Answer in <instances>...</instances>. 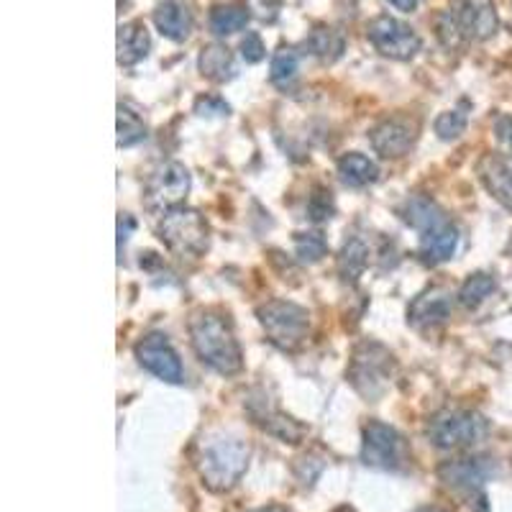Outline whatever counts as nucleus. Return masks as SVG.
Listing matches in <instances>:
<instances>
[{
	"instance_id": "1",
	"label": "nucleus",
	"mask_w": 512,
	"mask_h": 512,
	"mask_svg": "<svg viewBox=\"0 0 512 512\" xmlns=\"http://www.w3.org/2000/svg\"><path fill=\"white\" fill-rule=\"evenodd\" d=\"M190 338L192 349L205 367L226 377L241 372L244 356L226 315L218 310H198L190 318Z\"/></svg>"
},
{
	"instance_id": "2",
	"label": "nucleus",
	"mask_w": 512,
	"mask_h": 512,
	"mask_svg": "<svg viewBox=\"0 0 512 512\" xmlns=\"http://www.w3.org/2000/svg\"><path fill=\"white\" fill-rule=\"evenodd\" d=\"M251 459L249 443L241 438H210L198 456V472L210 492H228L241 482Z\"/></svg>"
},
{
	"instance_id": "3",
	"label": "nucleus",
	"mask_w": 512,
	"mask_h": 512,
	"mask_svg": "<svg viewBox=\"0 0 512 512\" xmlns=\"http://www.w3.org/2000/svg\"><path fill=\"white\" fill-rule=\"evenodd\" d=\"M489 436V420L477 410L446 408L428 423V438L441 451H461L482 443Z\"/></svg>"
},
{
	"instance_id": "4",
	"label": "nucleus",
	"mask_w": 512,
	"mask_h": 512,
	"mask_svg": "<svg viewBox=\"0 0 512 512\" xmlns=\"http://www.w3.org/2000/svg\"><path fill=\"white\" fill-rule=\"evenodd\" d=\"M395 374V356L384 349L382 344H361L354 351L349 367V379L354 384V390L359 392L364 400L377 402L384 395V390L390 387V379Z\"/></svg>"
},
{
	"instance_id": "5",
	"label": "nucleus",
	"mask_w": 512,
	"mask_h": 512,
	"mask_svg": "<svg viewBox=\"0 0 512 512\" xmlns=\"http://www.w3.org/2000/svg\"><path fill=\"white\" fill-rule=\"evenodd\" d=\"M159 239L164 241L169 251L177 256H190L198 259L205 254L210 241L208 221L192 208H175L167 210L159 223Z\"/></svg>"
},
{
	"instance_id": "6",
	"label": "nucleus",
	"mask_w": 512,
	"mask_h": 512,
	"mask_svg": "<svg viewBox=\"0 0 512 512\" xmlns=\"http://www.w3.org/2000/svg\"><path fill=\"white\" fill-rule=\"evenodd\" d=\"M256 318L267 331L269 341L285 351H295L297 346H303L310 333L308 310L295 303H287V300H269L256 310Z\"/></svg>"
},
{
	"instance_id": "7",
	"label": "nucleus",
	"mask_w": 512,
	"mask_h": 512,
	"mask_svg": "<svg viewBox=\"0 0 512 512\" xmlns=\"http://www.w3.org/2000/svg\"><path fill=\"white\" fill-rule=\"evenodd\" d=\"M361 461L382 472H400L410 461V448L405 438L387 423L369 420L364 425V443H361Z\"/></svg>"
},
{
	"instance_id": "8",
	"label": "nucleus",
	"mask_w": 512,
	"mask_h": 512,
	"mask_svg": "<svg viewBox=\"0 0 512 512\" xmlns=\"http://www.w3.org/2000/svg\"><path fill=\"white\" fill-rule=\"evenodd\" d=\"M367 39L382 57L397 59V62H408L423 47V39L413 26H408L400 18L377 16L367 24Z\"/></svg>"
},
{
	"instance_id": "9",
	"label": "nucleus",
	"mask_w": 512,
	"mask_h": 512,
	"mask_svg": "<svg viewBox=\"0 0 512 512\" xmlns=\"http://www.w3.org/2000/svg\"><path fill=\"white\" fill-rule=\"evenodd\" d=\"M190 172L185 164L167 162L149 177L146 185V208L149 210H175L190 192Z\"/></svg>"
},
{
	"instance_id": "10",
	"label": "nucleus",
	"mask_w": 512,
	"mask_h": 512,
	"mask_svg": "<svg viewBox=\"0 0 512 512\" xmlns=\"http://www.w3.org/2000/svg\"><path fill=\"white\" fill-rule=\"evenodd\" d=\"M136 359L141 367L154 377L164 379L169 384H180L185 372H182V361L177 356L175 346L169 344L164 333H149L136 344Z\"/></svg>"
},
{
	"instance_id": "11",
	"label": "nucleus",
	"mask_w": 512,
	"mask_h": 512,
	"mask_svg": "<svg viewBox=\"0 0 512 512\" xmlns=\"http://www.w3.org/2000/svg\"><path fill=\"white\" fill-rule=\"evenodd\" d=\"M495 474V464L484 456H461V459L443 461L438 469V479L448 489H459L469 497L484 495L482 484Z\"/></svg>"
},
{
	"instance_id": "12",
	"label": "nucleus",
	"mask_w": 512,
	"mask_h": 512,
	"mask_svg": "<svg viewBox=\"0 0 512 512\" xmlns=\"http://www.w3.org/2000/svg\"><path fill=\"white\" fill-rule=\"evenodd\" d=\"M418 121L410 116H392L384 118L382 123L369 131V141H372L374 152L382 154L384 159H400L410 152L418 139Z\"/></svg>"
},
{
	"instance_id": "13",
	"label": "nucleus",
	"mask_w": 512,
	"mask_h": 512,
	"mask_svg": "<svg viewBox=\"0 0 512 512\" xmlns=\"http://www.w3.org/2000/svg\"><path fill=\"white\" fill-rule=\"evenodd\" d=\"M454 13L466 41H487L500 29L495 0H456Z\"/></svg>"
},
{
	"instance_id": "14",
	"label": "nucleus",
	"mask_w": 512,
	"mask_h": 512,
	"mask_svg": "<svg viewBox=\"0 0 512 512\" xmlns=\"http://www.w3.org/2000/svg\"><path fill=\"white\" fill-rule=\"evenodd\" d=\"M451 310H454V295L443 287H433L415 297L408 310V323L415 328L441 326L451 318Z\"/></svg>"
},
{
	"instance_id": "15",
	"label": "nucleus",
	"mask_w": 512,
	"mask_h": 512,
	"mask_svg": "<svg viewBox=\"0 0 512 512\" xmlns=\"http://www.w3.org/2000/svg\"><path fill=\"white\" fill-rule=\"evenodd\" d=\"M246 408H249V415L254 418V423L259 425V428H264L269 436L280 438V441L285 443L303 441L305 436L303 425H297L295 420L287 418L285 413H280V410L274 408L272 402L267 400V397H262V400H249Z\"/></svg>"
},
{
	"instance_id": "16",
	"label": "nucleus",
	"mask_w": 512,
	"mask_h": 512,
	"mask_svg": "<svg viewBox=\"0 0 512 512\" xmlns=\"http://www.w3.org/2000/svg\"><path fill=\"white\" fill-rule=\"evenodd\" d=\"M479 177L495 200L512 208V157L510 154H487L479 162Z\"/></svg>"
},
{
	"instance_id": "17",
	"label": "nucleus",
	"mask_w": 512,
	"mask_h": 512,
	"mask_svg": "<svg viewBox=\"0 0 512 512\" xmlns=\"http://www.w3.org/2000/svg\"><path fill=\"white\" fill-rule=\"evenodd\" d=\"M154 24H157L159 34L167 36L175 44H182V41L190 39L195 21H192V13L187 11L185 3H180V0H164V3L154 8Z\"/></svg>"
},
{
	"instance_id": "18",
	"label": "nucleus",
	"mask_w": 512,
	"mask_h": 512,
	"mask_svg": "<svg viewBox=\"0 0 512 512\" xmlns=\"http://www.w3.org/2000/svg\"><path fill=\"white\" fill-rule=\"evenodd\" d=\"M116 49L121 67H134L141 59L149 57L152 36H149V29H146L144 21H128V24L118 26Z\"/></svg>"
},
{
	"instance_id": "19",
	"label": "nucleus",
	"mask_w": 512,
	"mask_h": 512,
	"mask_svg": "<svg viewBox=\"0 0 512 512\" xmlns=\"http://www.w3.org/2000/svg\"><path fill=\"white\" fill-rule=\"evenodd\" d=\"M456 246H459V231L451 221L441 223L431 231H423L420 236V256L425 264L448 262L456 254Z\"/></svg>"
},
{
	"instance_id": "20",
	"label": "nucleus",
	"mask_w": 512,
	"mask_h": 512,
	"mask_svg": "<svg viewBox=\"0 0 512 512\" xmlns=\"http://www.w3.org/2000/svg\"><path fill=\"white\" fill-rule=\"evenodd\" d=\"M251 21V11L244 0H231V3H221V6H213L210 11V31L216 36H233L244 31Z\"/></svg>"
},
{
	"instance_id": "21",
	"label": "nucleus",
	"mask_w": 512,
	"mask_h": 512,
	"mask_svg": "<svg viewBox=\"0 0 512 512\" xmlns=\"http://www.w3.org/2000/svg\"><path fill=\"white\" fill-rule=\"evenodd\" d=\"M198 70L213 82H228L236 77V59L226 44H208L198 57Z\"/></svg>"
},
{
	"instance_id": "22",
	"label": "nucleus",
	"mask_w": 512,
	"mask_h": 512,
	"mask_svg": "<svg viewBox=\"0 0 512 512\" xmlns=\"http://www.w3.org/2000/svg\"><path fill=\"white\" fill-rule=\"evenodd\" d=\"M402 218H405L408 226H413L415 231L420 233L431 231V228L441 226V223L448 221L446 213H443L433 200L420 198V195H415V198H410L408 203L402 205Z\"/></svg>"
},
{
	"instance_id": "23",
	"label": "nucleus",
	"mask_w": 512,
	"mask_h": 512,
	"mask_svg": "<svg viewBox=\"0 0 512 512\" xmlns=\"http://www.w3.org/2000/svg\"><path fill=\"white\" fill-rule=\"evenodd\" d=\"M369 264V244L361 236H351L346 239L344 249L338 254V274H341V280L351 282L354 285L359 280L364 269Z\"/></svg>"
},
{
	"instance_id": "24",
	"label": "nucleus",
	"mask_w": 512,
	"mask_h": 512,
	"mask_svg": "<svg viewBox=\"0 0 512 512\" xmlns=\"http://www.w3.org/2000/svg\"><path fill=\"white\" fill-rule=\"evenodd\" d=\"M338 175L349 187H367L379 177V167L369 157L354 152L338 159Z\"/></svg>"
},
{
	"instance_id": "25",
	"label": "nucleus",
	"mask_w": 512,
	"mask_h": 512,
	"mask_svg": "<svg viewBox=\"0 0 512 512\" xmlns=\"http://www.w3.org/2000/svg\"><path fill=\"white\" fill-rule=\"evenodd\" d=\"M495 290H497V280L492 277V274L487 272L469 274L459 290V303L464 305L466 310H477L479 305L487 303Z\"/></svg>"
},
{
	"instance_id": "26",
	"label": "nucleus",
	"mask_w": 512,
	"mask_h": 512,
	"mask_svg": "<svg viewBox=\"0 0 512 512\" xmlns=\"http://www.w3.org/2000/svg\"><path fill=\"white\" fill-rule=\"evenodd\" d=\"M308 49H310V54H313V57L323 59V62H336V59L344 54L346 44H344V36L338 34L336 29H328V26H318V29L310 31Z\"/></svg>"
},
{
	"instance_id": "27",
	"label": "nucleus",
	"mask_w": 512,
	"mask_h": 512,
	"mask_svg": "<svg viewBox=\"0 0 512 512\" xmlns=\"http://www.w3.org/2000/svg\"><path fill=\"white\" fill-rule=\"evenodd\" d=\"M297 72H300V57H297L295 49H277L272 57V64H269V80H272V85H277L280 90H287L297 80Z\"/></svg>"
},
{
	"instance_id": "28",
	"label": "nucleus",
	"mask_w": 512,
	"mask_h": 512,
	"mask_svg": "<svg viewBox=\"0 0 512 512\" xmlns=\"http://www.w3.org/2000/svg\"><path fill=\"white\" fill-rule=\"evenodd\" d=\"M146 139V123L134 108H128L126 103L118 105V146H134Z\"/></svg>"
},
{
	"instance_id": "29",
	"label": "nucleus",
	"mask_w": 512,
	"mask_h": 512,
	"mask_svg": "<svg viewBox=\"0 0 512 512\" xmlns=\"http://www.w3.org/2000/svg\"><path fill=\"white\" fill-rule=\"evenodd\" d=\"M295 254L300 262L318 264L328 254V241L318 231L295 233Z\"/></svg>"
},
{
	"instance_id": "30",
	"label": "nucleus",
	"mask_w": 512,
	"mask_h": 512,
	"mask_svg": "<svg viewBox=\"0 0 512 512\" xmlns=\"http://www.w3.org/2000/svg\"><path fill=\"white\" fill-rule=\"evenodd\" d=\"M436 36L446 49H459L466 41L464 31H461L459 18L454 11H443L436 18Z\"/></svg>"
},
{
	"instance_id": "31",
	"label": "nucleus",
	"mask_w": 512,
	"mask_h": 512,
	"mask_svg": "<svg viewBox=\"0 0 512 512\" xmlns=\"http://www.w3.org/2000/svg\"><path fill=\"white\" fill-rule=\"evenodd\" d=\"M466 123H469V118H466L464 111H446L436 118L433 128H436L438 139L454 141L464 134Z\"/></svg>"
},
{
	"instance_id": "32",
	"label": "nucleus",
	"mask_w": 512,
	"mask_h": 512,
	"mask_svg": "<svg viewBox=\"0 0 512 512\" xmlns=\"http://www.w3.org/2000/svg\"><path fill=\"white\" fill-rule=\"evenodd\" d=\"M333 195L328 187H315L313 195L308 198V218L315 223H323V221H331L333 218Z\"/></svg>"
},
{
	"instance_id": "33",
	"label": "nucleus",
	"mask_w": 512,
	"mask_h": 512,
	"mask_svg": "<svg viewBox=\"0 0 512 512\" xmlns=\"http://www.w3.org/2000/svg\"><path fill=\"white\" fill-rule=\"evenodd\" d=\"M241 57L246 59L249 64H256L262 62L264 57H267V49H264V41L262 36L256 34V31H246V36L241 39Z\"/></svg>"
},
{
	"instance_id": "34",
	"label": "nucleus",
	"mask_w": 512,
	"mask_h": 512,
	"mask_svg": "<svg viewBox=\"0 0 512 512\" xmlns=\"http://www.w3.org/2000/svg\"><path fill=\"white\" fill-rule=\"evenodd\" d=\"M195 113H198V116H205V118L228 116V113H231V108H228L226 100L216 98V95H200V98L195 100Z\"/></svg>"
},
{
	"instance_id": "35",
	"label": "nucleus",
	"mask_w": 512,
	"mask_h": 512,
	"mask_svg": "<svg viewBox=\"0 0 512 512\" xmlns=\"http://www.w3.org/2000/svg\"><path fill=\"white\" fill-rule=\"evenodd\" d=\"M495 134L500 144L505 146V152L512 157V116H500L495 121Z\"/></svg>"
},
{
	"instance_id": "36",
	"label": "nucleus",
	"mask_w": 512,
	"mask_h": 512,
	"mask_svg": "<svg viewBox=\"0 0 512 512\" xmlns=\"http://www.w3.org/2000/svg\"><path fill=\"white\" fill-rule=\"evenodd\" d=\"M134 218L131 216H121L118 218V246H123L128 241V233L134 231Z\"/></svg>"
},
{
	"instance_id": "37",
	"label": "nucleus",
	"mask_w": 512,
	"mask_h": 512,
	"mask_svg": "<svg viewBox=\"0 0 512 512\" xmlns=\"http://www.w3.org/2000/svg\"><path fill=\"white\" fill-rule=\"evenodd\" d=\"M395 11H402V13H413L415 8H418L420 0H387Z\"/></svg>"
},
{
	"instance_id": "38",
	"label": "nucleus",
	"mask_w": 512,
	"mask_h": 512,
	"mask_svg": "<svg viewBox=\"0 0 512 512\" xmlns=\"http://www.w3.org/2000/svg\"><path fill=\"white\" fill-rule=\"evenodd\" d=\"M254 512H290V510L282 505H269V507H259V510H254Z\"/></svg>"
},
{
	"instance_id": "39",
	"label": "nucleus",
	"mask_w": 512,
	"mask_h": 512,
	"mask_svg": "<svg viewBox=\"0 0 512 512\" xmlns=\"http://www.w3.org/2000/svg\"><path fill=\"white\" fill-rule=\"evenodd\" d=\"M418 512H443V510H438V507H423V510H418Z\"/></svg>"
},
{
	"instance_id": "40",
	"label": "nucleus",
	"mask_w": 512,
	"mask_h": 512,
	"mask_svg": "<svg viewBox=\"0 0 512 512\" xmlns=\"http://www.w3.org/2000/svg\"><path fill=\"white\" fill-rule=\"evenodd\" d=\"M336 512H354V510H351V507H338Z\"/></svg>"
}]
</instances>
